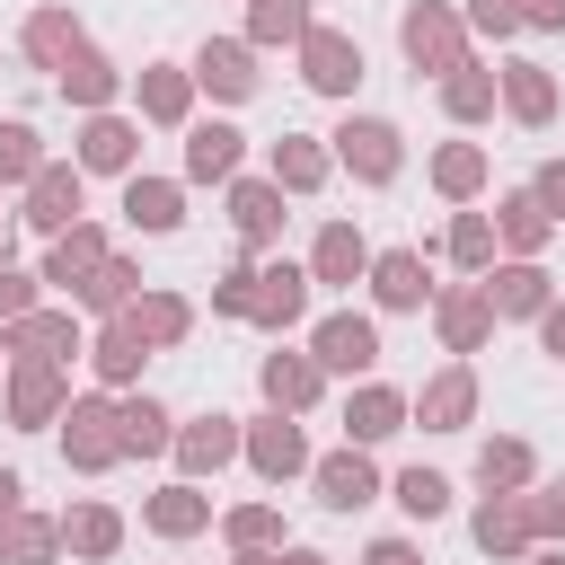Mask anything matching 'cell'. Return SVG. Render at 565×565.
Returning a JSON list of instances; mask_svg holds the SVG:
<instances>
[{
  "mask_svg": "<svg viewBox=\"0 0 565 565\" xmlns=\"http://www.w3.org/2000/svg\"><path fill=\"white\" fill-rule=\"evenodd\" d=\"M221 512H212V494L194 486V477H168L159 494H141V530L150 539H168V547H185V539H203Z\"/></svg>",
  "mask_w": 565,
  "mask_h": 565,
  "instance_id": "7402d4cb",
  "label": "cell"
},
{
  "mask_svg": "<svg viewBox=\"0 0 565 565\" xmlns=\"http://www.w3.org/2000/svg\"><path fill=\"white\" fill-rule=\"evenodd\" d=\"M433 256H450L459 274H486V265L503 256V247H494V212H468V203H459V212H450V230L433 238Z\"/></svg>",
  "mask_w": 565,
  "mask_h": 565,
  "instance_id": "60d3db41",
  "label": "cell"
},
{
  "mask_svg": "<svg viewBox=\"0 0 565 565\" xmlns=\"http://www.w3.org/2000/svg\"><path fill=\"white\" fill-rule=\"evenodd\" d=\"M309 362H318L327 380H371V371H380V318L327 309V318L309 327Z\"/></svg>",
  "mask_w": 565,
  "mask_h": 565,
  "instance_id": "8992f818",
  "label": "cell"
},
{
  "mask_svg": "<svg viewBox=\"0 0 565 565\" xmlns=\"http://www.w3.org/2000/svg\"><path fill=\"white\" fill-rule=\"evenodd\" d=\"M547 238H556V221L539 212V194H530V185L494 194V247H503V256H547Z\"/></svg>",
  "mask_w": 565,
  "mask_h": 565,
  "instance_id": "d590c367",
  "label": "cell"
},
{
  "mask_svg": "<svg viewBox=\"0 0 565 565\" xmlns=\"http://www.w3.org/2000/svg\"><path fill=\"white\" fill-rule=\"evenodd\" d=\"M106 256H115V238H106V230H97V221L79 212V221H71V230H62L53 247H44V274H35V282H53V291L71 300V291H79V282H88V274H97Z\"/></svg>",
  "mask_w": 565,
  "mask_h": 565,
  "instance_id": "484cf974",
  "label": "cell"
},
{
  "mask_svg": "<svg viewBox=\"0 0 565 565\" xmlns=\"http://www.w3.org/2000/svg\"><path fill=\"white\" fill-rule=\"evenodd\" d=\"M265 177H274L282 194H318V185L335 177V150H327V132H282V141L265 150Z\"/></svg>",
  "mask_w": 565,
  "mask_h": 565,
  "instance_id": "1f68e13d",
  "label": "cell"
},
{
  "mask_svg": "<svg viewBox=\"0 0 565 565\" xmlns=\"http://www.w3.org/2000/svg\"><path fill=\"white\" fill-rule=\"evenodd\" d=\"M477 291H486L494 318H539V309L556 300V274H547L539 256H494V265L477 274Z\"/></svg>",
  "mask_w": 565,
  "mask_h": 565,
  "instance_id": "d6986e66",
  "label": "cell"
},
{
  "mask_svg": "<svg viewBox=\"0 0 565 565\" xmlns=\"http://www.w3.org/2000/svg\"><path fill=\"white\" fill-rule=\"evenodd\" d=\"M397 433H406V388H388V380H353V388H344V441L380 450V441H397Z\"/></svg>",
  "mask_w": 565,
  "mask_h": 565,
  "instance_id": "4316f807",
  "label": "cell"
},
{
  "mask_svg": "<svg viewBox=\"0 0 565 565\" xmlns=\"http://www.w3.org/2000/svg\"><path fill=\"white\" fill-rule=\"evenodd\" d=\"M424 177H433L441 203H477V194L494 185V159H486V141H441V150L424 159Z\"/></svg>",
  "mask_w": 565,
  "mask_h": 565,
  "instance_id": "836d02e7",
  "label": "cell"
},
{
  "mask_svg": "<svg viewBox=\"0 0 565 565\" xmlns=\"http://www.w3.org/2000/svg\"><path fill=\"white\" fill-rule=\"evenodd\" d=\"M185 71H194V97H212V106H247V97L265 88V71H256V44H247V35H203Z\"/></svg>",
  "mask_w": 565,
  "mask_h": 565,
  "instance_id": "ba28073f",
  "label": "cell"
},
{
  "mask_svg": "<svg viewBox=\"0 0 565 565\" xmlns=\"http://www.w3.org/2000/svg\"><path fill=\"white\" fill-rule=\"evenodd\" d=\"M79 44H88V26H79V9H71V0H44V9H26V18H18V53H26L35 71H62Z\"/></svg>",
  "mask_w": 565,
  "mask_h": 565,
  "instance_id": "cb8c5ba5",
  "label": "cell"
},
{
  "mask_svg": "<svg viewBox=\"0 0 565 565\" xmlns=\"http://www.w3.org/2000/svg\"><path fill=\"white\" fill-rule=\"evenodd\" d=\"M115 318H124V327H132L150 353H177V344L194 335V300H185V291H159V282H141V291H132Z\"/></svg>",
  "mask_w": 565,
  "mask_h": 565,
  "instance_id": "603a6c76",
  "label": "cell"
},
{
  "mask_svg": "<svg viewBox=\"0 0 565 565\" xmlns=\"http://www.w3.org/2000/svg\"><path fill=\"white\" fill-rule=\"evenodd\" d=\"M71 159H79V177H132V168H141V115H124V106L79 115Z\"/></svg>",
  "mask_w": 565,
  "mask_h": 565,
  "instance_id": "9c48e42d",
  "label": "cell"
},
{
  "mask_svg": "<svg viewBox=\"0 0 565 565\" xmlns=\"http://www.w3.org/2000/svg\"><path fill=\"white\" fill-rule=\"evenodd\" d=\"M362 291H371V309H388V318H415V309H433V256L424 247H371V274H362Z\"/></svg>",
  "mask_w": 565,
  "mask_h": 565,
  "instance_id": "30bf717a",
  "label": "cell"
},
{
  "mask_svg": "<svg viewBox=\"0 0 565 565\" xmlns=\"http://www.w3.org/2000/svg\"><path fill=\"white\" fill-rule=\"evenodd\" d=\"M0 353H9V362H71V353H88L79 309H71V300H35L26 318L0 327Z\"/></svg>",
  "mask_w": 565,
  "mask_h": 565,
  "instance_id": "8fae6325",
  "label": "cell"
},
{
  "mask_svg": "<svg viewBox=\"0 0 565 565\" xmlns=\"http://www.w3.org/2000/svg\"><path fill=\"white\" fill-rule=\"evenodd\" d=\"M530 327H539V353H556V362H565V291H556V300H547Z\"/></svg>",
  "mask_w": 565,
  "mask_h": 565,
  "instance_id": "11a10c76",
  "label": "cell"
},
{
  "mask_svg": "<svg viewBox=\"0 0 565 565\" xmlns=\"http://www.w3.org/2000/svg\"><path fill=\"white\" fill-rule=\"evenodd\" d=\"M556 106H565V88H556V71H547V62H530V53L494 62V115H512L521 132H547V124H556Z\"/></svg>",
  "mask_w": 565,
  "mask_h": 565,
  "instance_id": "4fadbf2b",
  "label": "cell"
},
{
  "mask_svg": "<svg viewBox=\"0 0 565 565\" xmlns=\"http://www.w3.org/2000/svg\"><path fill=\"white\" fill-rule=\"evenodd\" d=\"M230 565H327V556H318V547H291V539H282V547H230Z\"/></svg>",
  "mask_w": 565,
  "mask_h": 565,
  "instance_id": "db71d44e",
  "label": "cell"
},
{
  "mask_svg": "<svg viewBox=\"0 0 565 565\" xmlns=\"http://www.w3.org/2000/svg\"><path fill=\"white\" fill-rule=\"evenodd\" d=\"M53 556H62V521L18 503V512L0 521V565H53Z\"/></svg>",
  "mask_w": 565,
  "mask_h": 565,
  "instance_id": "b9f144b4",
  "label": "cell"
},
{
  "mask_svg": "<svg viewBox=\"0 0 565 565\" xmlns=\"http://www.w3.org/2000/svg\"><path fill=\"white\" fill-rule=\"evenodd\" d=\"M124 79H132V71H124L115 53H97V44H79V53H71V62L53 71V88H62V106H79V115H97V106H115V97H124Z\"/></svg>",
  "mask_w": 565,
  "mask_h": 565,
  "instance_id": "83f0119b",
  "label": "cell"
},
{
  "mask_svg": "<svg viewBox=\"0 0 565 565\" xmlns=\"http://www.w3.org/2000/svg\"><path fill=\"white\" fill-rule=\"evenodd\" d=\"M9 247H18V203H9V185H0V265H9Z\"/></svg>",
  "mask_w": 565,
  "mask_h": 565,
  "instance_id": "91938a15",
  "label": "cell"
},
{
  "mask_svg": "<svg viewBox=\"0 0 565 565\" xmlns=\"http://www.w3.org/2000/svg\"><path fill=\"white\" fill-rule=\"evenodd\" d=\"M238 159H247V132L238 124H185V185H230L238 177Z\"/></svg>",
  "mask_w": 565,
  "mask_h": 565,
  "instance_id": "4dcf8cb0",
  "label": "cell"
},
{
  "mask_svg": "<svg viewBox=\"0 0 565 565\" xmlns=\"http://www.w3.org/2000/svg\"><path fill=\"white\" fill-rule=\"evenodd\" d=\"M115 415H124V459H168L177 415H168L150 388H124V397H115Z\"/></svg>",
  "mask_w": 565,
  "mask_h": 565,
  "instance_id": "f35d334b",
  "label": "cell"
},
{
  "mask_svg": "<svg viewBox=\"0 0 565 565\" xmlns=\"http://www.w3.org/2000/svg\"><path fill=\"white\" fill-rule=\"evenodd\" d=\"M318 18H309V0H247V44L256 53H274V44H300Z\"/></svg>",
  "mask_w": 565,
  "mask_h": 565,
  "instance_id": "ee69618b",
  "label": "cell"
},
{
  "mask_svg": "<svg viewBox=\"0 0 565 565\" xmlns=\"http://www.w3.org/2000/svg\"><path fill=\"white\" fill-rule=\"evenodd\" d=\"M362 565H424V547L388 530V539H371V547H362Z\"/></svg>",
  "mask_w": 565,
  "mask_h": 565,
  "instance_id": "9f6ffc18",
  "label": "cell"
},
{
  "mask_svg": "<svg viewBox=\"0 0 565 565\" xmlns=\"http://www.w3.org/2000/svg\"><path fill=\"white\" fill-rule=\"evenodd\" d=\"M362 274H371V238H362V221H327V230L309 238V282L353 291Z\"/></svg>",
  "mask_w": 565,
  "mask_h": 565,
  "instance_id": "f1b7e54d",
  "label": "cell"
},
{
  "mask_svg": "<svg viewBox=\"0 0 565 565\" xmlns=\"http://www.w3.org/2000/svg\"><path fill=\"white\" fill-rule=\"evenodd\" d=\"M62 406H71V362H9V380H0V415H9L18 433H53Z\"/></svg>",
  "mask_w": 565,
  "mask_h": 565,
  "instance_id": "52a82bcc",
  "label": "cell"
},
{
  "mask_svg": "<svg viewBox=\"0 0 565 565\" xmlns=\"http://www.w3.org/2000/svg\"><path fill=\"white\" fill-rule=\"evenodd\" d=\"M530 565H565V547H530Z\"/></svg>",
  "mask_w": 565,
  "mask_h": 565,
  "instance_id": "94428289",
  "label": "cell"
},
{
  "mask_svg": "<svg viewBox=\"0 0 565 565\" xmlns=\"http://www.w3.org/2000/svg\"><path fill=\"white\" fill-rule=\"evenodd\" d=\"M477 486H486V494H521V486H539V450H530L521 433H486V441H477Z\"/></svg>",
  "mask_w": 565,
  "mask_h": 565,
  "instance_id": "ab89813d",
  "label": "cell"
},
{
  "mask_svg": "<svg viewBox=\"0 0 565 565\" xmlns=\"http://www.w3.org/2000/svg\"><path fill=\"white\" fill-rule=\"evenodd\" d=\"M247 300H256V256H238V265L212 274V318H247Z\"/></svg>",
  "mask_w": 565,
  "mask_h": 565,
  "instance_id": "681fc988",
  "label": "cell"
},
{
  "mask_svg": "<svg viewBox=\"0 0 565 565\" xmlns=\"http://www.w3.org/2000/svg\"><path fill=\"white\" fill-rule=\"evenodd\" d=\"M521 26L530 35H565V0H521Z\"/></svg>",
  "mask_w": 565,
  "mask_h": 565,
  "instance_id": "6f0895ef",
  "label": "cell"
},
{
  "mask_svg": "<svg viewBox=\"0 0 565 565\" xmlns=\"http://www.w3.org/2000/svg\"><path fill=\"white\" fill-rule=\"evenodd\" d=\"M124 221H132L141 238H177V230H185V177L132 168V177H124Z\"/></svg>",
  "mask_w": 565,
  "mask_h": 565,
  "instance_id": "d4e9b609",
  "label": "cell"
},
{
  "mask_svg": "<svg viewBox=\"0 0 565 565\" xmlns=\"http://www.w3.org/2000/svg\"><path fill=\"white\" fill-rule=\"evenodd\" d=\"M468 539H477V556H494V565H512V556H530L539 539H530V512H521V494H477V512H468Z\"/></svg>",
  "mask_w": 565,
  "mask_h": 565,
  "instance_id": "f546056e",
  "label": "cell"
},
{
  "mask_svg": "<svg viewBox=\"0 0 565 565\" xmlns=\"http://www.w3.org/2000/svg\"><path fill=\"white\" fill-rule=\"evenodd\" d=\"M79 203H88V177H79V159H44V168L18 185V230H35V238H62V230L79 221Z\"/></svg>",
  "mask_w": 565,
  "mask_h": 565,
  "instance_id": "5b68a950",
  "label": "cell"
},
{
  "mask_svg": "<svg viewBox=\"0 0 565 565\" xmlns=\"http://www.w3.org/2000/svg\"><path fill=\"white\" fill-rule=\"evenodd\" d=\"M327 150H335V168H344L353 185H397V177H406V132H397L388 115H344V124L327 132Z\"/></svg>",
  "mask_w": 565,
  "mask_h": 565,
  "instance_id": "3957f363",
  "label": "cell"
},
{
  "mask_svg": "<svg viewBox=\"0 0 565 565\" xmlns=\"http://www.w3.org/2000/svg\"><path fill=\"white\" fill-rule=\"evenodd\" d=\"M459 18H468V35H486V44H512V35H521V0H468Z\"/></svg>",
  "mask_w": 565,
  "mask_h": 565,
  "instance_id": "f907efd6",
  "label": "cell"
},
{
  "mask_svg": "<svg viewBox=\"0 0 565 565\" xmlns=\"http://www.w3.org/2000/svg\"><path fill=\"white\" fill-rule=\"evenodd\" d=\"M221 194H230V230H238V247H247V256L282 247V221H291L282 203H291V194H282L274 177H230Z\"/></svg>",
  "mask_w": 565,
  "mask_h": 565,
  "instance_id": "ac0fdd59",
  "label": "cell"
},
{
  "mask_svg": "<svg viewBox=\"0 0 565 565\" xmlns=\"http://www.w3.org/2000/svg\"><path fill=\"white\" fill-rule=\"evenodd\" d=\"M168 459H177V477H194V486H212L230 459H238V415H185L177 424V441H168Z\"/></svg>",
  "mask_w": 565,
  "mask_h": 565,
  "instance_id": "ffe728a7",
  "label": "cell"
},
{
  "mask_svg": "<svg viewBox=\"0 0 565 565\" xmlns=\"http://www.w3.org/2000/svg\"><path fill=\"white\" fill-rule=\"evenodd\" d=\"M521 512H530V539H539V547H565V477L521 486Z\"/></svg>",
  "mask_w": 565,
  "mask_h": 565,
  "instance_id": "7dc6e473",
  "label": "cell"
},
{
  "mask_svg": "<svg viewBox=\"0 0 565 565\" xmlns=\"http://www.w3.org/2000/svg\"><path fill=\"white\" fill-rule=\"evenodd\" d=\"M309 486H318V503H327V512H362V503H380V494H388V486H380V459H371L362 441L318 450V459H309Z\"/></svg>",
  "mask_w": 565,
  "mask_h": 565,
  "instance_id": "2e32d148",
  "label": "cell"
},
{
  "mask_svg": "<svg viewBox=\"0 0 565 565\" xmlns=\"http://www.w3.org/2000/svg\"><path fill=\"white\" fill-rule=\"evenodd\" d=\"M388 503H397L406 521H441V512H450V477H441V468H397V477H388Z\"/></svg>",
  "mask_w": 565,
  "mask_h": 565,
  "instance_id": "f6af8a7d",
  "label": "cell"
},
{
  "mask_svg": "<svg viewBox=\"0 0 565 565\" xmlns=\"http://www.w3.org/2000/svg\"><path fill=\"white\" fill-rule=\"evenodd\" d=\"M494 327H503V318L486 309V291H477V282L433 291V335H441V353H459V362H468V353H486V344H494Z\"/></svg>",
  "mask_w": 565,
  "mask_h": 565,
  "instance_id": "44dd1931",
  "label": "cell"
},
{
  "mask_svg": "<svg viewBox=\"0 0 565 565\" xmlns=\"http://www.w3.org/2000/svg\"><path fill=\"white\" fill-rule=\"evenodd\" d=\"M530 194H539V212L565 230V159H539V177H530Z\"/></svg>",
  "mask_w": 565,
  "mask_h": 565,
  "instance_id": "f5cc1de1",
  "label": "cell"
},
{
  "mask_svg": "<svg viewBox=\"0 0 565 565\" xmlns=\"http://www.w3.org/2000/svg\"><path fill=\"white\" fill-rule=\"evenodd\" d=\"M132 291H141V265H132V256L115 247V256H106V265H97V274H88V282L71 291V309H79V318H115V309H124Z\"/></svg>",
  "mask_w": 565,
  "mask_h": 565,
  "instance_id": "7bdbcfd3",
  "label": "cell"
},
{
  "mask_svg": "<svg viewBox=\"0 0 565 565\" xmlns=\"http://www.w3.org/2000/svg\"><path fill=\"white\" fill-rule=\"evenodd\" d=\"M0 380H9V353H0Z\"/></svg>",
  "mask_w": 565,
  "mask_h": 565,
  "instance_id": "6125c7cd",
  "label": "cell"
},
{
  "mask_svg": "<svg viewBox=\"0 0 565 565\" xmlns=\"http://www.w3.org/2000/svg\"><path fill=\"white\" fill-rule=\"evenodd\" d=\"M256 388H265L274 415H309V406L327 397V371H318L309 353H265V362H256Z\"/></svg>",
  "mask_w": 565,
  "mask_h": 565,
  "instance_id": "d6a6232c",
  "label": "cell"
},
{
  "mask_svg": "<svg viewBox=\"0 0 565 565\" xmlns=\"http://www.w3.org/2000/svg\"><path fill=\"white\" fill-rule=\"evenodd\" d=\"M44 159H53V150H44V132L9 115V124H0V185H26V177H35Z\"/></svg>",
  "mask_w": 565,
  "mask_h": 565,
  "instance_id": "bcb514c9",
  "label": "cell"
},
{
  "mask_svg": "<svg viewBox=\"0 0 565 565\" xmlns=\"http://www.w3.org/2000/svg\"><path fill=\"white\" fill-rule=\"evenodd\" d=\"M221 539L230 547H282V512L274 503H230L221 512Z\"/></svg>",
  "mask_w": 565,
  "mask_h": 565,
  "instance_id": "c3c4849f",
  "label": "cell"
},
{
  "mask_svg": "<svg viewBox=\"0 0 565 565\" xmlns=\"http://www.w3.org/2000/svg\"><path fill=\"white\" fill-rule=\"evenodd\" d=\"M406 424H424V433H468V424H477V371L450 353V362L406 397Z\"/></svg>",
  "mask_w": 565,
  "mask_h": 565,
  "instance_id": "9a60e30c",
  "label": "cell"
},
{
  "mask_svg": "<svg viewBox=\"0 0 565 565\" xmlns=\"http://www.w3.org/2000/svg\"><path fill=\"white\" fill-rule=\"evenodd\" d=\"M433 88H441V115H450L459 132H468V124H494V62H477V53H468V62H459V71H441Z\"/></svg>",
  "mask_w": 565,
  "mask_h": 565,
  "instance_id": "74e56055",
  "label": "cell"
},
{
  "mask_svg": "<svg viewBox=\"0 0 565 565\" xmlns=\"http://www.w3.org/2000/svg\"><path fill=\"white\" fill-rule=\"evenodd\" d=\"M53 433H62V459H71L79 477H106V468H124V415H115V388H88V397H71Z\"/></svg>",
  "mask_w": 565,
  "mask_h": 565,
  "instance_id": "7a4b0ae2",
  "label": "cell"
},
{
  "mask_svg": "<svg viewBox=\"0 0 565 565\" xmlns=\"http://www.w3.org/2000/svg\"><path fill=\"white\" fill-rule=\"evenodd\" d=\"M309 265H291V256H256V300H247V327H265V335H291L300 318H309Z\"/></svg>",
  "mask_w": 565,
  "mask_h": 565,
  "instance_id": "5bb4252c",
  "label": "cell"
},
{
  "mask_svg": "<svg viewBox=\"0 0 565 565\" xmlns=\"http://www.w3.org/2000/svg\"><path fill=\"white\" fill-rule=\"evenodd\" d=\"M124 88H132V115L141 124H159V132H185L194 124V71L185 62H141Z\"/></svg>",
  "mask_w": 565,
  "mask_h": 565,
  "instance_id": "e0dca14e",
  "label": "cell"
},
{
  "mask_svg": "<svg viewBox=\"0 0 565 565\" xmlns=\"http://www.w3.org/2000/svg\"><path fill=\"white\" fill-rule=\"evenodd\" d=\"M18 503H26V477H18V468H9V459H0V521H9V512H18Z\"/></svg>",
  "mask_w": 565,
  "mask_h": 565,
  "instance_id": "680465c9",
  "label": "cell"
},
{
  "mask_svg": "<svg viewBox=\"0 0 565 565\" xmlns=\"http://www.w3.org/2000/svg\"><path fill=\"white\" fill-rule=\"evenodd\" d=\"M238 459L265 477V486H291V477H309V433H300V415H238Z\"/></svg>",
  "mask_w": 565,
  "mask_h": 565,
  "instance_id": "277c9868",
  "label": "cell"
},
{
  "mask_svg": "<svg viewBox=\"0 0 565 565\" xmlns=\"http://www.w3.org/2000/svg\"><path fill=\"white\" fill-rule=\"evenodd\" d=\"M62 521V556H79V565H106L115 547H124V512L115 503H71V512H53Z\"/></svg>",
  "mask_w": 565,
  "mask_h": 565,
  "instance_id": "8d00e7d4",
  "label": "cell"
},
{
  "mask_svg": "<svg viewBox=\"0 0 565 565\" xmlns=\"http://www.w3.org/2000/svg\"><path fill=\"white\" fill-rule=\"evenodd\" d=\"M35 300H44V282H35L26 265H0V327H9V318H26Z\"/></svg>",
  "mask_w": 565,
  "mask_h": 565,
  "instance_id": "816d5d0a",
  "label": "cell"
},
{
  "mask_svg": "<svg viewBox=\"0 0 565 565\" xmlns=\"http://www.w3.org/2000/svg\"><path fill=\"white\" fill-rule=\"evenodd\" d=\"M291 53H300V88H309V97H344V106H353V88H362V35L309 26Z\"/></svg>",
  "mask_w": 565,
  "mask_h": 565,
  "instance_id": "7c38bea8",
  "label": "cell"
},
{
  "mask_svg": "<svg viewBox=\"0 0 565 565\" xmlns=\"http://www.w3.org/2000/svg\"><path fill=\"white\" fill-rule=\"evenodd\" d=\"M397 53H406L415 79H441V71L468 62V18H459L450 0H406V9H397Z\"/></svg>",
  "mask_w": 565,
  "mask_h": 565,
  "instance_id": "6da1fadb",
  "label": "cell"
},
{
  "mask_svg": "<svg viewBox=\"0 0 565 565\" xmlns=\"http://www.w3.org/2000/svg\"><path fill=\"white\" fill-rule=\"evenodd\" d=\"M141 362H150V344L124 327V318H97V335H88V371H97V388H141Z\"/></svg>",
  "mask_w": 565,
  "mask_h": 565,
  "instance_id": "e575fe53",
  "label": "cell"
}]
</instances>
